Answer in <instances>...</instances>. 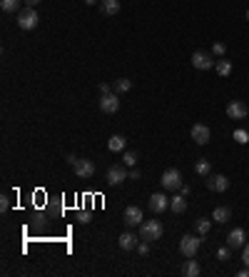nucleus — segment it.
<instances>
[{"label": "nucleus", "instance_id": "obj_1", "mask_svg": "<svg viewBox=\"0 0 249 277\" xmlns=\"http://www.w3.org/2000/svg\"><path fill=\"white\" fill-rule=\"evenodd\" d=\"M68 162H70V167L75 170V175H77L80 180H90V178L95 175V165H92L90 160H85V158L68 155Z\"/></svg>", "mask_w": 249, "mask_h": 277}, {"label": "nucleus", "instance_id": "obj_2", "mask_svg": "<svg viewBox=\"0 0 249 277\" xmlns=\"http://www.w3.org/2000/svg\"><path fill=\"white\" fill-rule=\"evenodd\" d=\"M162 232H164V227H162L160 220H144V222L140 225V240L155 242V240L162 237Z\"/></svg>", "mask_w": 249, "mask_h": 277}, {"label": "nucleus", "instance_id": "obj_3", "mask_svg": "<svg viewBox=\"0 0 249 277\" xmlns=\"http://www.w3.org/2000/svg\"><path fill=\"white\" fill-rule=\"evenodd\" d=\"M160 185H162L164 190H170V193H175V190H179V187H182V173H179L177 167L164 170L162 178H160Z\"/></svg>", "mask_w": 249, "mask_h": 277}, {"label": "nucleus", "instance_id": "obj_4", "mask_svg": "<svg viewBox=\"0 0 249 277\" xmlns=\"http://www.w3.org/2000/svg\"><path fill=\"white\" fill-rule=\"evenodd\" d=\"M37 13H35V8H25V10H20L18 13V28L20 30H33V28H37Z\"/></svg>", "mask_w": 249, "mask_h": 277}, {"label": "nucleus", "instance_id": "obj_5", "mask_svg": "<svg viewBox=\"0 0 249 277\" xmlns=\"http://www.w3.org/2000/svg\"><path fill=\"white\" fill-rule=\"evenodd\" d=\"M199 245H202L199 237H195V235H184V237L179 240V252L184 255V257H195V255L199 252Z\"/></svg>", "mask_w": 249, "mask_h": 277}, {"label": "nucleus", "instance_id": "obj_6", "mask_svg": "<svg viewBox=\"0 0 249 277\" xmlns=\"http://www.w3.org/2000/svg\"><path fill=\"white\" fill-rule=\"evenodd\" d=\"M214 62H217L214 55L204 53V50H195V53H192V65H195L197 70H212Z\"/></svg>", "mask_w": 249, "mask_h": 277}, {"label": "nucleus", "instance_id": "obj_7", "mask_svg": "<svg viewBox=\"0 0 249 277\" xmlns=\"http://www.w3.org/2000/svg\"><path fill=\"white\" fill-rule=\"evenodd\" d=\"M192 140L197 142V145H207V142H210L212 140V130H210V127H207L204 122H197L195 127H192Z\"/></svg>", "mask_w": 249, "mask_h": 277}, {"label": "nucleus", "instance_id": "obj_8", "mask_svg": "<svg viewBox=\"0 0 249 277\" xmlns=\"http://www.w3.org/2000/svg\"><path fill=\"white\" fill-rule=\"evenodd\" d=\"M100 110L107 113V115H115V113L120 110V100H117V95H115V93L102 95V98H100Z\"/></svg>", "mask_w": 249, "mask_h": 277}, {"label": "nucleus", "instance_id": "obj_9", "mask_svg": "<svg viewBox=\"0 0 249 277\" xmlns=\"http://www.w3.org/2000/svg\"><path fill=\"white\" fill-rule=\"evenodd\" d=\"M127 178H130V173L124 170V165H112V167L107 170V182H110V185H122Z\"/></svg>", "mask_w": 249, "mask_h": 277}, {"label": "nucleus", "instance_id": "obj_10", "mask_svg": "<svg viewBox=\"0 0 249 277\" xmlns=\"http://www.w3.org/2000/svg\"><path fill=\"white\" fill-rule=\"evenodd\" d=\"M207 187H210L212 193H227V190H230V180L224 175H207Z\"/></svg>", "mask_w": 249, "mask_h": 277}, {"label": "nucleus", "instance_id": "obj_11", "mask_svg": "<svg viewBox=\"0 0 249 277\" xmlns=\"http://www.w3.org/2000/svg\"><path fill=\"white\" fill-rule=\"evenodd\" d=\"M142 210L137 205H127L124 207V225L127 227H135V225H142Z\"/></svg>", "mask_w": 249, "mask_h": 277}, {"label": "nucleus", "instance_id": "obj_12", "mask_svg": "<svg viewBox=\"0 0 249 277\" xmlns=\"http://www.w3.org/2000/svg\"><path fill=\"white\" fill-rule=\"evenodd\" d=\"M170 207V198L164 195V193H155L152 198H150V210L155 212V215H160V212H164Z\"/></svg>", "mask_w": 249, "mask_h": 277}, {"label": "nucleus", "instance_id": "obj_13", "mask_svg": "<svg viewBox=\"0 0 249 277\" xmlns=\"http://www.w3.org/2000/svg\"><path fill=\"white\" fill-rule=\"evenodd\" d=\"M247 105L244 102H239V100H232L230 105H227V115H230L232 120H244L247 118Z\"/></svg>", "mask_w": 249, "mask_h": 277}, {"label": "nucleus", "instance_id": "obj_14", "mask_svg": "<svg viewBox=\"0 0 249 277\" xmlns=\"http://www.w3.org/2000/svg\"><path fill=\"white\" fill-rule=\"evenodd\" d=\"M227 245H230L232 250H237V247H244L247 245V235H244V230L242 227H234L230 235H227Z\"/></svg>", "mask_w": 249, "mask_h": 277}, {"label": "nucleus", "instance_id": "obj_15", "mask_svg": "<svg viewBox=\"0 0 249 277\" xmlns=\"http://www.w3.org/2000/svg\"><path fill=\"white\" fill-rule=\"evenodd\" d=\"M170 210L175 212V215H182V212H187V198L179 193L175 198H170Z\"/></svg>", "mask_w": 249, "mask_h": 277}, {"label": "nucleus", "instance_id": "obj_16", "mask_svg": "<svg viewBox=\"0 0 249 277\" xmlns=\"http://www.w3.org/2000/svg\"><path fill=\"white\" fill-rule=\"evenodd\" d=\"M117 245H120L122 250H135L140 242L135 240V235H132V232H122V235L117 237Z\"/></svg>", "mask_w": 249, "mask_h": 277}, {"label": "nucleus", "instance_id": "obj_17", "mask_svg": "<svg viewBox=\"0 0 249 277\" xmlns=\"http://www.w3.org/2000/svg\"><path fill=\"white\" fill-rule=\"evenodd\" d=\"M212 220H214V222H219V225L230 222V220H232V210H230V207H214Z\"/></svg>", "mask_w": 249, "mask_h": 277}, {"label": "nucleus", "instance_id": "obj_18", "mask_svg": "<svg viewBox=\"0 0 249 277\" xmlns=\"http://www.w3.org/2000/svg\"><path fill=\"white\" fill-rule=\"evenodd\" d=\"M107 147H110V153H122L124 147H127V140H124L122 135H112L107 140Z\"/></svg>", "mask_w": 249, "mask_h": 277}, {"label": "nucleus", "instance_id": "obj_19", "mask_svg": "<svg viewBox=\"0 0 249 277\" xmlns=\"http://www.w3.org/2000/svg\"><path fill=\"white\" fill-rule=\"evenodd\" d=\"M100 8H102L105 15H117L120 13V0H102Z\"/></svg>", "mask_w": 249, "mask_h": 277}, {"label": "nucleus", "instance_id": "obj_20", "mask_svg": "<svg viewBox=\"0 0 249 277\" xmlns=\"http://www.w3.org/2000/svg\"><path fill=\"white\" fill-rule=\"evenodd\" d=\"M210 227H212V220H207V218L195 220V230H197V235H199V237H204L207 232H210Z\"/></svg>", "mask_w": 249, "mask_h": 277}, {"label": "nucleus", "instance_id": "obj_21", "mask_svg": "<svg viewBox=\"0 0 249 277\" xmlns=\"http://www.w3.org/2000/svg\"><path fill=\"white\" fill-rule=\"evenodd\" d=\"M214 70H217V75L227 78V75H232V62L230 60H217L214 62Z\"/></svg>", "mask_w": 249, "mask_h": 277}, {"label": "nucleus", "instance_id": "obj_22", "mask_svg": "<svg viewBox=\"0 0 249 277\" xmlns=\"http://www.w3.org/2000/svg\"><path fill=\"white\" fill-rule=\"evenodd\" d=\"M195 173L199 175V178H207L212 173V165H210V160H197V165H195Z\"/></svg>", "mask_w": 249, "mask_h": 277}, {"label": "nucleus", "instance_id": "obj_23", "mask_svg": "<svg viewBox=\"0 0 249 277\" xmlns=\"http://www.w3.org/2000/svg\"><path fill=\"white\" fill-rule=\"evenodd\" d=\"M182 272H184L187 277H197V275H199V265H197V260H187V265L182 267Z\"/></svg>", "mask_w": 249, "mask_h": 277}, {"label": "nucleus", "instance_id": "obj_24", "mask_svg": "<svg viewBox=\"0 0 249 277\" xmlns=\"http://www.w3.org/2000/svg\"><path fill=\"white\" fill-rule=\"evenodd\" d=\"M132 88V80L130 78H120V80H115V93H127Z\"/></svg>", "mask_w": 249, "mask_h": 277}, {"label": "nucleus", "instance_id": "obj_25", "mask_svg": "<svg viewBox=\"0 0 249 277\" xmlns=\"http://www.w3.org/2000/svg\"><path fill=\"white\" fill-rule=\"evenodd\" d=\"M0 8H3V13H15L20 8V0H0Z\"/></svg>", "mask_w": 249, "mask_h": 277}, {"label": "nucleus", "instance_id": "obj_26", "mask_svg": "<svg viewBox=\"0 0 249 277\" xmlns=\"http://www.w3.org/2000/svg\"><path fill=\"white\" fill-rule=\"evenodd\" d=\"M230 257H232V247H230V245H227V247H219V250H217V260H219V262H227Z\"/></svg>", "mask_w": 249, "mask_h": 277}, {"label": "nucleus", "instance_id": "obj_27", "mask_svg": "<svg viewBox=\"0 0 249 277\" xmlns=\"http://www.w3.org/2000/svg\"><path fill=\"white\" fill-rule=\"evenodd\" d=\"M135 162H137V153H124V158H122L124 167H135Z\"/></svg>", "mask_w": 249, "mask_h": 277}, {"label": "nucleus", "instance_id": "obj_28", "mask_svg": "<svg viewBox=\"0 0 249 277\" xmlns=\"http://www.w3.org/2000/svg\"><path fill=\"white\" fill-rule=\"evenodd\" d=\"M234 140H237L239 145H247V142H249V133H247V130H234Z\"/></svg>", "mask_w": 249, "mask_h": 277}, {"label": "nucleus", "instance_id": "obj_29", "mask_svg": "<svg viewBox=\"0 0 249 277\" xmlns=\"http://www.w3.org/2000/svg\"><path fill=\"white\" fill-rule=\"evenodd\" d=\"M224 53H227V48H224V42H214V45H212V55L222 58Z\"/></svg>", "mask_w": 249, "mask_h": 277}, {"label": "nucleus", "instance_id": "obj_30", "mask_svg": "<svg viewBox=\"0 0 249 277\" xmlns=\"http://www.w3.org/2000/svg\"><path fill=\"white\" fill-rule=\"evenodd\" d=\"M150 245H152V242H147V240H142V242L137 245V252L142 255V257H144V255H150Z\"/></svg>", "mask_w": 249, "mask_h": 277}, {"label": "nucleus", "instance_id": "obj_31", "mask_svg": "<svg viewBox=\"0 0 249 277\" xmlns=\"http://www.w3.org/2000/svg\"><path fill=\"white\" fill-rule=\"evenodd\" d=\"M8 207H10V198L8 195H0V212H8Z\"/></svg>", "mask_w": 249, "mask_h": 277}, {"label": "nucleus", "instance_id": "obj_32", "mask_svg": "<svg viewBox=\"0 0 249 277\" xmlns=\"http://www.w3.org/2000/svg\"><path fill=\"white\" fill-rule=\"evenodd\" d=\"M77 220H80L82 225H88V222H90V212H88V210H80V212H77Z\"/></svg>", "mask_w": 249, "mask_h": 277}, {"label": "nucleus", "instance_id": "obj_33", "mask_svg": "<svg viewBox=\"0 0 249 277\" xmlns=\"http://www.w3.org/2000/svg\"><path fill=\"white\" fill-rule=\"evenodd\" d=\"M107 93H112V85L110 82H100V95H107Z\"/></svg>", "mask_w": 249, "mask_h": 277}, {"label": "nucleus", "instance_id": "obj_34", "mask_svg": "<svg viewBox=\"0 0 249 277\" xmlns=\"http://www.w3.org/2000/svg\"><path fill=\"white\" fill-rule=\"evenodd\" d=\"M242 260H244V265H249V242H247L244 250H242Z\"/></svg>", "mask_w": 249, "mask_h": 277}, {"label": "nucleus", "instance_id": "obj_35", "mask_svg": "<svg viewBox=\"0 0 249 277\" xmlns=\"http://www.w3.org/2000/svg\"><path fill=\"white\" fill-rule=\"evenodd\" d=\"M127 180H140V173H137V170H132V173H130V178Z\"/></svg>", "mask_w": 249, "mask_h": 277}, {"label": "nucleus", "instance_id": "obj_36", "mask_svg": "<svg viewBox=\"0 0 249 277\" xmlns=\"http://www.w3.org/2000/svg\"><path fill=\"white\" fill-rule=\"evenodd\" d=\"M37 3H40V0H25V5H28V8H35Z\"/></svg>", "mask_w": 249, "mask_h": 277}, {"label": "nucleus", "instance_id": "obj_37", "mask_svg": "<svg viewBox=\"0 0 249 277\" xmlns=\"http://www.w3.org/2000/svg\"><path fill=\"white\" fill-rule=\"evenodd\" d=\"M95 3H102V0H85V5H95Z\"/></svg>", "mask_w": 249, "mask_h": 277}, {"label": "nucleus", "instance_id": "obj_38", "mask_svg": "<svg viewBox=\"0 0 249 277\" xmlns=\"http://www.w3.org/2000/svg\"><path fill=\"white\" fill-rule=\"evenodd\" d=\"M247 20H249V8H247Z\"/></svg>", "mask_w": 249, "mask_h": 277}]
</instances>
